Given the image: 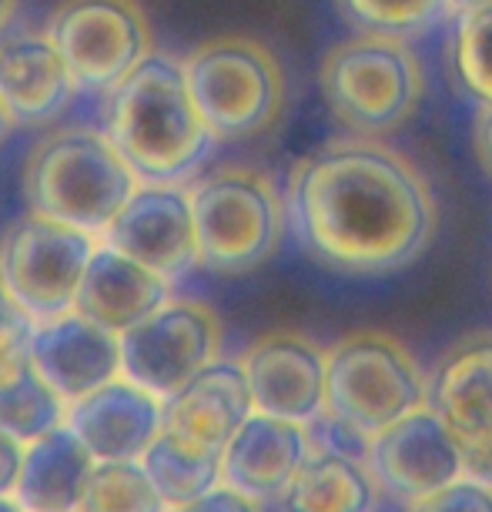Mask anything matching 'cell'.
I'll use <instances>...</instances> for the list:
<instances>
[{
	"label": "cell",
	"instance_id": "9",
	"mask_svg": "<svg viewBox=\"0 0 492 512\" xmlns=\"http://www.w3.org/2000/svg\"><path fill=\"white\" fill-rule=\"evenodd\" d=\"M47 34L71 67L77 91L111 94L154 54L151 24L134 0H61Z\"/></svg>",
	"mask_w": 492,
	"mask_h": 512
},
{
	"label": "cell",
	"instance_id": "7",
	"mask_svg": "<svg viewBox=\"0 0 492 512\" xmlns=\"http://www.w3.org/2000/svg\"><path fill=\"white\" fill-rule=\"evenodd\" d=\"M429 405V385L399 338L352 332L328 349L325 412L375 436L412 409Z\"/></svg>",
	"mask_w": 492,
	"mask_h": 512
},
{
	"label": "cell",
	"instance_id": "17",
	"mask_svg": "<svg viewBox=\"0 0 492 512\" xmlns=\"http://www.w3.org/2000/svg\"><path fill=\"white\" fill-rule=\"evenodd\" d=\"M252 412L255 399L241 362L215 359L171 399H164V432H175L191 446L225 456L228 442Z\"/></svg>",
	"mask_w": 492,
	"mask_h": 512
},
{
	"label": "cell",
	"instance_id": "34",
	"mask_svg": "<svg viewBox=\"0 0 492 512\" xmlns=\"http://www.w3.org/2000/svg\"><path fill=\"white\" fill-rule=\"evenodd\" d=\"M14 11H17V0H0V31H4V27L11 24Z\"/></svg>",
	"mask_w": 492,
	"mask_h": 512
},
{
	"label": "cell",
	"instance_id": "16",
	"mask_svg": "<svg viewBox=\"0 0 492 512\" xmlns=\"http://www.w3.org/2000/svg\"><path fill=\"white\" fill-rule=\"evenodd\" d=\"M31 365L64 402H74L121 375V335L81 312L37 322Z\"/></svg>",
	"mask_w": 492,
	"mask_h": 512
},
{
	"label": "cell",
	"instance_id": "31",
	"mask_svg": "<svg viewBox=\"0 0 492 512\" xmlns=\"http://www.w3.org/2000/svg\"><path fill=\"white\" fill-rule=\"evenodd\" d=\"M24 449H27L24 442H17L14 436H7L0 429V496H14L24 469Z\"/></svg>",
	"mask_w": 492,
	"mask_h": 512
},
{
	"label": "cell",
	"instance_id": "19",
	"mask_svg": "<svg viewBox=\"0 0 492 512\" xmlns=\"http://www.w3.org/2000/svg\"><path fill=\"white\" fill-rule=\"evenodd\" d=\"M168 285L171 282H164L151 268H144L101 238L88 272H84V282L77 288L74 312H81L108 332L124 335L168 302Z\"/></svg>",
	"mask_w": 492,
	"mask_h": 512
},
{
	"label": "cell",
	"instance_id": "8",
	"mask_svg": "<svg viewBox=\"0 0 492 512\" xmlns=\"http://www.w3.org/2000/svg\"><path fill=\"white\" fill-rule=\"evenodd\" d=\"M98 245L101 238L91 231L31 211L0 238V275L17 302L37 322H47L74 312L77 288Z\"/></svg>",
	"mask_w": 492,
	"mask_h": 512
},
{
	"label": "cell",
	"instance_id": "6",
	"mask_svg": "<svg viewBox=\"0 0 492 512\" xmlns=\"http://www.w3.org/2000/svg\"><path fill=\"white\" fill-rule=\"evenodd\" d=\"M198 228V265L218 275H245L282 245L285 211L262 171L225 168L191 188Z\"/></svg>",
	"mask_w": 492,
	"mask_h": 512
},
{
	"label": "cell",
	"instance_id": "33",
	"mask_svg": "<svg viewBox=\"0 0 492 512\" xmlns=\"http://www.w3.org/2000/svg\"><path fill=\"white\" fill-rule=\"evenodd\" d=\"M449 4L462 14H476V11H489L492 0H449Z\"/></svg>",
	"mask_w": 492,
	"mask_h": 512
},
{
	"label": "cell",
	"instance_id": "23",
	"mask_svg": "<svg viewBox=\"0 0 492 512\" xmlns=\"http://www.w3.org/2000/svg\"><path fill=\"white\" fill-rule=\"evenodd\" d=\"M141 466L148 469L154 489L161 492L168 509L188 506V502L221 486V452L191 446L175 432H161L141 456Z\"/></svg>",
	"mask_w": 492,
	"mask_h": 512
},
{
	"label": "cell",
	"instance_id": "36",
	"mask_svg": "<svg viewBox=\"0 0 492 512\" xmlns=\"http://www.w3.org/2000/svg\"><path fill=\"white\" fill-rule=\"evenodd\" d=\"M0 512H27V509L17 502V496H0Z\"/></svg>",
	"mask_w": 492,
	"mask_h": 512
},
{
	"label": "cell",
	"instance_id": "29",
	"mask_svg": "<svg viewBox=\"0 0 492 512\" xmlns=\"http://www.w3.org/2000/svg\"><path fill=\"white\" fill-rule=\"evenodd\" d=\"M409 512H492V486L486 479H456L452 486L412 502Z\"/></svg>",
	"mask_w": 492,
	"mask_h": 512
},
{
	"label": "cell",
	"instance_id": "32",
	"mask_svg": "<svg viewBox=\"0 0 492 512\" xmlns=\"http://www.w3.org/2000/svg\"><path fill=\"white\" fill-rule=\"evenodd\" d=\"M476 148H479V158L486 164V171L492 175V104H486L479 114V124H476Z\"/></svg>",
	"mask_w": 492,
	"mask_h": 512
},
{
	"label": "cell",
	"instance_id": "35",
	"mask_svg": "<svg viewBox=\"0 0 492 512\" xmlns=\"http://www.w3.org/2000/svg\"><path fill=\"white\" fill-rule=\"evenodd\" d=\"M11 124H14V118H11V111H7L4 98H0V141H4L7 131H11Z\"/></svg>",
	"mask_w": 492,
	"mask_h": 512
},
{
	"label": "cell",
	"instance_id": "12",
	"mask_svg": "<svg viewBox=\"0 0 492 512\" xmlns=\"http://www.w3.org/2000/svg\"><path fill=\"white\" fill-rule=\"evenodd\" d=\"M104 241L164 282H178L198 265V228L191 191L178 185H144L104 231Z\"/></svg>",
	"mask_w": 492,
	"mask_h": 512
},
{
	"label": "cell",
	"instance_id": "4",
	"mask_svg": "<svg viewBox=\"0 0 492 512\" xmlns=\"http://www.w3.org/2000/svg\"><path fill=\"white\" fill-rule=\"evenodd\" d=\"M318 84L345 128L359 138H385L416 114L422 67L399 37L362 34L325 54Z\"/></svg>",
	"mask_w": 492,
	"mask_h": 512
},
{
	"label": "cell",
	"instance_id": "11",
	"mask_svg": "<svg viewBox=\"0 0 492 512\" xmlns=\"http://www.w3.org/2000/svg\"><path fill=\"white\" fill-rule=\"evenodd\" d=\"M372 476L395 499L419 502L466 476V456L446 419L422 405L372 436Z\"/></svg>",
	"mask_w": 492,
	"mask_h": 512
},
{
	"label": "cell",
	"instance_id": "26",
	"mask_svg": "<svg viewBox=\"0 0 492 512\" xmlns=\"http://www.w3.org/2000/svg\"><path fill=\"white\" fill-rule=\"evenodd\" d=\"M446 0H339L345 17L365 34L405 37L436 21Z\"/></svg>",
	"mask_w": 492,
	"mask_h": 512
},
{
	"label": "cell",
	"instance_id": "14",
	"mask_svg": "<svg viewBox=\"0 0 492 512\" xmlns=\"http://www.w3.org/2000/svg\"><path fill=\"white\" fill-rule=\"evenodd\" d=\"M429 409H436L459 439L466 472L492 479V338H479L446 355L429 382Z\"/></svg>",
	"mask_w": 492,
	"mask_h": 512
},
{
	"label": "cell",
	"instance_id": "18",
	"mask_svg": "<svg viewBox=\"0 0 492 512\" xmlns=\"http://www.w3.org/2000/svg\"><path fill=\"white\" fill-rule=\"evenodd\" d=\"M308 456L312 436L305 422L252 412L221 456V482L252 499H278Z\"/></svg>",
	"mask_w": 492,
	"mask_h": 512
},
{
	"label": "cell",
	"instance_id": "15",
	"mask_svg": "<svg viewBox=\"0 0 492 512\" xmlns=\"http://www.w3.org/2000/svg\"><path fill=\"white\" fill-rule=\"evenodd\" d=\"M64 425L98 462L141 459L164 432V399L118 375L101 389L67 402Z\"/></svg>",
	"mask_w": 492,
	"mask_h": 512
},
{
	"label": "cell",
	"instance_id": "13",
	"mask_svg": "<svg viewBox=\"0 0 492 512\" xmlns=\"http://www.w3.org/2000/svg\"><path fill=\"white\" fill-rule=\"evenodd\" d=\"M248 375L255 412L278 419L312 422L325 412L328 355L295 332H272L258 338L241 359Z\"/></svg>",
	"mask_w": 492,
	"mask_h": 512
},
{
	"label": "cell",
	"instance_id": "24",
	"mask_svg": "<svg viewBox=\"0 0 492 512\" xmlns=\"http://www.w3.org/2000/svg\"><path fill=\"white\" fill-rule=\"evenodd\" d=\"M67 419V402L57 395L34 365L14 382L0 385V429L17 442H34Z\"/></svg>",
	"mask_w": 492,
	"mask_h": 512
},
{
	"label": "cell",
	"instance_id": "22",
	"mask_svg": "<svg viewBox=\"0 0 492 512\" xmlns=\"http://www.w3.org/2000/svg\"><path fill=\"white\" fill-rule=\"evenodd\" d=\"M375 482L359 459L339 452H315L302 462L278 496L282 512H369Z\"/></svg>",
	"mask_w": 492,
	"mask_h": 512
},
{
	"label": "cell",
	"instance_id": "10",
	"mask_svg": "<svg viewBox=\"0 0 492 512\" xmlns=\"http://www.w3.org/2000/svg\"><path fill=\"white\" fill-rule=\"evenodd\" d=\"M221 322L201 302H164L121 335V375L158 399H171L218 359Z\"/></svg>",
	"mask_w": 492,
	"mask_h": 512
},
{
	"label": "cell",
	"instance_id": "1",
	"mask_svg": "<svg viewBox=\"0 0 492 512\" xmlns=\"http://www.w3.org/2000/svg\"><path fill=\"white\" fill-rule=\"evenodd\" d=\"M288 201L305 248L345 275H385L412 265L439 228L429 181L372 138L328 144L305 158Z\"/></svg>",
	"mask_w": 492,
	"mask_h": 512
},
{
	"label": "cell",
	"instance_id": "28",
	"mask_svg": "<svg viewBox=\"0 0 492 512\" xmlns=\"http://www.w3.org/2000/svg\"><path fill=\"white\" fill-rule=\"evenodd\" d=\"M34 328L37 318L17 302L4 275H0V385L14 382L31 365Z\"/></svg>",
	"mask_w": 492,
	"mask_h": 512
},
{
	"label": "cell",
	"instance_id": "27",
	"mask_svg": "<svg viewBox=\"0 0 492 512\" xmlns=\"http://www.w3.org/2000/svg\"><path fill=\"white\" fill-rule=\"evenodd\" d=\"M452 57H456L462 84L482 104H492V7L489 11L462 14Z\"/></svg>",
	"mask_w": 492,
	"mask_h": 512
},
{
	"label": "cell",
	"instance_id": "3",
	"mask_svg": "<svg viewBox=\"0 0 492 512\" xmlns=\"http://www.w3.org/2000/svg\"><path fill=\"white\" fill-rule=\"evenodd\" d=\"M138 188L141 178L108 138V131H57L37 141L24 164L27 208L98 238H104Z\"/></svg>",
	"mask_w": 492,
	"mask_h": 512
},
{
	"label": "cell",
	"instance_id": "21",
	"mask_svg": "<svg viewBox=\"0 0 492 512\" xmlns=\"http://www.w3.org/2000/svg\"><path fill=\"white\" fill-rule=\"evenodd\" d=\"M98 459L67 425L27 442L14 496L27 512H77Z\"/></svg>",
	"mask_w": 492,
	"mask_h": 512
},
{
	"label": "cell",
	"instance_id": "5",
	"mask_svg": "<svg viewBox=\"0 0 492 512\" xmlns=\"http://www.w3.org/2000/svg\"><path fill=\"white\" fill-rule=\"evenodd\" d=\"M181 64L191 98L215 141L255 138L282 114V64L252 37H215L195 47Z\"/></svg>",
	"mask_w": 492,
	"mask_h": 512
},
{
	"label": "cell",
	"instance_id": "20",
	"mask_svg": "<svg viewBox=\"0 0 492 512\" xmlns=\"http://www.w3.org/2000/svg\"><path fill=\"white\" fill-rule=\"evenodd\" d=\"M77 94L71 67L47 31L0 37V98L14 121H47Z\"/></svg>",
	"mask_w": 492,
	"mask_h": 512
},
{
	"label": "cell",
	"instance_id": "25",
	"mask_svg": "<svg viewBox=\"0 0 492 512\" xmlns=\"http://www.w3.org/2000/svg\"><path fill=\"white\" fill-rule=\"evenodd\" d=\"M77 512H168L141 459L98 462Z\"/></svg>",
	"mask_w": 492,
	"mask_h": 512
},
{
	"label": "cell",
	"instance_id": "2",
	"mask_svg": "<svg viewBox=\"0 0 492 512\" xmlns=\"http://www.w3.org/2000/svg\"><path fill=\"white\" fill-rule=\"evenodd\" d=\"M108 138L144 185H178L215 148V134L191 98L185 64L158 51L108 94Z\"/></svg>",
	"mask_w": 492,
	"mask_h": 512
},
{
	"label": "cell",
	"instance_id": "30",
	"mask_svg": "<svg viewBox=\"0 0 492 512\" xmlns=\"http://www.w3.org/2000/svg\"><path fill=\"white\" fill-rule=\"evenodd\" d=\"M171 512H262L258 506V499L245 496V492H238L235 486H228V482H221L205 496H198L195 502H188V506H178Z\"/></svg>",
	"mask_w": 492,
	"mask_h": 512
}]
</instances>
